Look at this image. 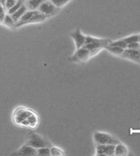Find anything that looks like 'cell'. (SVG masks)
I'll return each instance as SVG.
<instances>
[{
    "instance_id": "obj_1",
    "label": "cell",
    "mask_w": 140,
    "mask_h": 156,
    "mask_svg": "<svg viewBox=\"0 0 140 156\" xmlns=\"http://www.w3.org/2000/svg\"><path fill=\"white\" fill-rule=\"evenodd\" d=\"M94 139L97 144H114L116 145L119 144V141L113 137L112 135L105 133H101V132H96L94 134Z\"/></svg>"
},
{
    "instance_id": "obj_2",
    "label": "cell",
    "mask_w": 140,
    "mask_h": 156,
    "mask_svg": "<svg viewBox=\"0 0 140 156\" xmlns=\"http://www.w3.org/2000/svg\"><path fill=\"white\" fill-rule=\"evenodd\" d=\"M58 10L59 7H57L50 0H44L39 7V11L47 17L55 16L58 13Z\"/></svg>"
},
{
    "instance_id": "obj_3",
    "label": "cell",
    "mask_w": 140,
    "mask_h": 156,
    "mask_svg": "<svg viewBox=\"0 0 140 156\" xmlns=\"http://www.w3.org/2000/svg\"><path fill=\"white\" fill-rule=\"evenodd\" d=\"M91 57H93V54L91 53V51L85 48L84 46L77 48L74 55L72 57V60L74 62H80V61H86L88 60Z\"/></svg>"
},
{
    "instance_id": "obj_4",
    "label": "cell",
    "mask_w": 140,
    "mask_h": 156,
    "mask_svg": "<svg viewBox=\"0 0 140 156\" xmlns=\"http://www.w3.org/2000/svg\"><path fill=\"white\" fill-rule=\"evenodd\" d=\"M28 144L30 145V146H32L35 149H39V148L46 147V146H51L50 143L46 142L39 134H32L30 136L29 140L28 141Z\"/></svg>"
},
{
    "instance_id": "obj_5",
    "label": "cell",
    "mask_w": 140,
    "mask_h": 156,
    "mask_svg": "<svg viewBox=\"0 0 140 156\" xmlns=\"http://www.w3.org/2000/svg\"><path fill=\"white\" fill-rule=\"evenodd\" d=\"M33 112L25 109V108H18L16 112H15V115H14V120L15 122L17 124L22 125V123L29 117V115L32 113Z\"/></svg>"
},
{
    "instance_id": "obj_6",
    "label": "cell",
    "mask_w": 140,
    "mask_h": 156,
    "mask_svg": "<svg viewBox=\"0 0 140 156\" xmlns=\"http://www.w3.org/2000/svg\"><path fill=\"white\" fill-rule=\"evenodd\" d=\"M116 145L114 144H98L96 147V155H115Z\"/></svg>"
},
{
    "instance_id": "obj_7",
    "label": "cell",
    "mask_w": 140,
    "mask_h": 156,
    "mask_svg": "<svg viewBox=\"0 0 140 156\" xmlns=\"http://www.w3.org/2000/svg\"><path fill=\"white\" fill-rule=\"evenodd\" d=\"M12 155L35 156L37 155V149L33 148L32 146H30L27 144L23 145L20 149H18L17 152L13 153Z\"/></svg>"
},
{
    "instance_id": "obj_8",
    "label": "cell",
    "mask_w": 140,
    "mask_h": 156,
    "mask_svg": "<svg viewBox=\"0 0 140 156\" xmlns=\"http://www.w3.org/2000/svg\"><path fill=\"white\" fill-rule=\"evenodd\" d=\"M123 58L130 59L134 62L140 63V49H132V48H126L123 55Z\"/></svg>"
},
{
    "instance_id": "obj_9",
    "label": "cell",
    "mask_w": 140,
    "mask_h": 156,
    "mask_svg": "<svg viewBox=\"0 0 140 156\" xmlns=\"http://www.w3.org/2000/svg\"><path fill=\"white\" fill-rule=\"evenodd\" d=\"M71 37L73 38L74 42H75V46L76 48H80L82 47H83L85 45V41H86V36L83 35L81 30H76L75 32L71 34Z\"/></svg>"
},
{
    "instance_id": "obj_10",
    "label": "cell",
    "mask_w": 140,
    "mask_h": 156,
    "mask_svg": "<svg viewBox=\"0 0 140 156\" xmlns=\"http://www.w3.org/2000/svg\"><path fill=\"white\" fill-rule=\"evenodd\" d=\"M38 11H39V10H28V11L21 16V18L17 22L16 27H21V26H24V25L28 24V21L31 19V17H32L35 14L38 13Z\"/></svg>"
},
{
    "instance_id": "obj_11",
    "label": "cell",
    "mask_w": 140,
    "mask_h": 156,
    "mask_svg": "<svg viewBox=\"0 0 140 156\" xmlns=\"http://www.w3.org/2000/svg\"><path fill=\"white\" fill-rule=\"evenodd\" d=\"M38 122H39V118H38V116L36 115V113L32 112V113L29 115V117L22 123V125H23V126H26V127L28 126V127L34 128V127L37 126Z\"/></svg>"
},
{
    "instance_id": "obj_12",
    "label": "cell",
    "mask_w": 140,
    "mask_h": 156,
    "mask_svg": "<svg viewBox=\"0 0 140 156\" xmlns=\"http://www.w3.org/2000/svg\"><path fill=\"white\" fill-rule=\"evenodd\" d=\"M43 1L44 0H25L24 4L27 6L28 10H36L39 9Z\"/></svg>"
},
{
    "instance_id": "obj_13",
    "label": "cell",
    "mask_w": 140,
    "mask_h": 156,
    "mask_svg": "<svg viewBox=\"0 0 140 156\" xmlns=\"http://www.w3.org/2000/svg\"><path fill=\"white\" fill-rule=\"evenodd\" d=\"M28 11V8H27V6L25 5V4L19 8V9H17L16 12H14L11 16H12V17H13V19L16 21V22H17L20 18H21V16L26 13Z\"/></svg>"
},
{
    "instance_id": "obj_14",
    "label": "cell",
    "mask_w": 140,
    "mask_h": 156,
    "mask_svg": "<svg viewBox=\"0 0 140 156\" xmlns=\"http://www.w3.org/2000/svg\"><path fill=\"white\" fill-rule=\"evenodd\" d=\"M127 154V148L122 144H118L116 145V150H115V155L116 156H125Z\"/></svg>"
},
{
    "instance_id": "obj_15",
    "label": "cell",
    "mask_w": 140,
    "mask_h": 156,
    "mask_svg": "<svg viewBox=\"0 0 140 156\" xmlns=\"http://www.w3.org/2000/svg\"><path fill=\"white\" fill-rule=\"evenodd\" d=\"M3 23H4V25H5V26L8 27H10V28H14V27H16V24H17V22L13 19L12 16H11L10 14H8V13L6 15V16H5V18H4Z\"/></svg>"
},
{
    "instance_id": "obj_16",
    "label": "cell",
    "mask_w": 140,
    "mask_h": 156,
    "mask_svg": "<svg viewBox=\"0 0 140 156\" xmlns=\"http://www.w3.org/2000/svg\"><path fill=\"white\" fill-rule=\"evenodd\" d=\"M108 51H110L111 53L115 54V55H117V56H121L123 55L124 51H125V48H119V47H116V46H112V45H108L106 48H105Z\"/></svg>"
},
{
    "instance_id": "obj_17",
    "label": "cell",
    "mask_w": 140,
    "mask_h": 156,
    "mask_svg": "<svg viewBox=\"0 0 140 156\" xmlns=\"http://www.w3.org/2000/svg\"><path fill=\"white\" fill-rule=\"evenodd\" d=\"M37 155L39 156H49L50 155V146L42 147L37 149Z\"/></svg>"
},
{
    "instance_id": "obj_18",
    "label": "cell",
    "mask_w": 140,
    "mask_h": 156,
    "mask_svg": "<svg viewBox=\"0 0 140 156\" xmlns=\"http://www.w3.org/2000/svg\"><path fill=\"white\" fill-rule=\"evenodd\" d=\"M24 1H25V0H17V3H16V4H15V5H14L10 9H8V10H7V13H8V14H10V15H12L14 12H16L17 9H19V8L24 5Z\"/></svg>"
},
{
    "instance_id": "obj_19",
    "label": "cell",
    "mask_w": 140,
    "mask_h": 156,
    "mask_svg": "<svg viewBox=\"0 0 140 156\" xmlns=\"http://www.w3.org/2000/svg\"><path fill=\"white\" fill-rule=\"evenodd\" d=\"M139 36L140 35H131L129 37H125L124 40L127 45L130 43H133V42H138L139 41Z\"/></svg>"
},
{
    "instance_id": "obj_20",
    "label": "cell",
    "mask_w": 140,
    "mask_h": 156,
    "mask_svg": "<svg viewBox=\"0 0 140 156\" xmlns=\"http://www.w3.org/2000/svg\"><path fill=\"white\" fill-rule=\"evenodd\" d=\"M110 45H112V46H116V47H119V48H127V44L125 42V40H124V38H122V39H119V40H116V41H114V42H111L110 43Z\"/></svg>"
},
{
    "instance_id": "obj_21",
    "label": "cell",
    "mask_w": 140,
    "mask_h": 156,
    "mask_svg": "<svg viewBox=\"0 0 140 156\" xmlns=\"http://www.w3.org/2000/svg\"><path fill=\"white\" fill-rule=\"evenodd\" d=\"M62 154H64V152L61 149L55 147V146H50V155L60 156Z\"/></svg>"
},
{
    "instance_id": "obj_22",
    "label": "cell",
    "mask_w": 140,
    "mask_h": 156,
    "mask_svg": "<svg viewBox=\"0 0 140 156\" xmlns=\"http://www.w3.org/2000/svg\"><path fill=\"white\" fill-rule=\"evenodd\" d=\"M57 7H61V6H63L64 5H66L67 3H69L71 0H50Z\"/></svg>"
},
{
    "instance_id": "obj_23",
    "label": "cell",
    "mask_w": 140,
    "mask_h": 156,
    "mask_svg": "<svg viewBox=\"0 0 140 156\" xmlns=\"http://www.w3.org/2000/svg\"><path fill=\"white\" fill-rule=\"evenodd\" d=\"M17 0H6V3H5V5H4L5 8H6V10L10 9V8L17 3Z\"/></svg>"
},
{
    "instance_id": "obj_24",
    "label": "cell",
    "mask_w": 140,
    "mask_h": 156,
    "mask_svg": "<svg viewBox=\"0 0 140 156\" xmlns=\"http://www.w3.org/2000/svg\"><path fill=\"white\" fill-rule=\"evenodd\" d=\"M6 10H5V6L3 5L0 4V23H3L4 18L6 16Z\"/></svg>"
},
{
    "instance_id": "obj_25",
    "label": "cell",
    "mask_w": 140,
    "mask_h": 156,
    "mask_svg": "<svg viewBox=\"0 0 140 156\" xmlns=\"http://www.w3.org/2000/svg\"><path fill=\"white\" fill-rule=\"evenodd\" d=\"M127 48H132V49H140L139 42H133L127 45Z\"/></svg>"
},
{
    "instance_id": "obj_26",
    "label": "cell",
    "mask_w": 140,
    "mask_h": 156,
    "mask_svg": "<svg viewBox=\"0 0 140 156\" xmlns=\"http://www.w3.org/2000/svg\"><path fill=\"white\" fill-rule=\"evenodd\" d=\"M5 3H6V0H0V4H1V5H5Z\"/></svg>"
},
{
    "instance_id": "obj_27",
    "label": "cell",
    "mask_w": 140,
    "mask_h": 156,
    "mask_svg": "<svg viewBox=\"0 0 140 156\" xmlns=\"http://www.w3.org/2000/svg\"><path fill=\"white\" fill-rule=\"evenodd\" d=\"M138 42H139V44H140V36H139V41H138Z\"/></svg>"
}]
</instances>
